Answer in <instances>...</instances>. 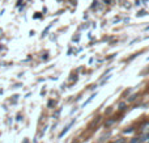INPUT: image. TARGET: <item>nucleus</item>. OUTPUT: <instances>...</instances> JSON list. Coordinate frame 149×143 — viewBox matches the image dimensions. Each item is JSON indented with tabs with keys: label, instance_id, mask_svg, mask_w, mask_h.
I'll return each instance as SVG.
<instances>
[{
	"label": "nucleus",
	"instance_id": "1",
	"mask_svg": "<svg viewBox=\"0 0 149 143\" xmlns=\"http://www.w3.org/2000/svg\"><path fill=\"white\" fill-rule=\"evenodd\" d=\"M73 122H74V121H72V122H70V123H68V125H67V126H65V129H64V130H63V131H62V133H60V134H59V137H60V138H62V137H63V135H64V134H65V133H67V131H68V130H70V128H71V126H72V123H73Z\"/></svg>",
	"mask_w": 149,
	"mask_h": 143
},
{
	"label": "nucleus",
	"instance_id": "7",
	"mask_svg": "<svg viewBox=\"0 0 149 143\" xmlns=\"http://www.w3.org/2000/svg\"><path fill=\"white\" fill-rule=\"evenodd\" d=\"M124 107H126V104H124V102H122V104L119 105V109H124Z\"/></svg>",
	"mask_w": 149,
	"mask_h": 143
},
{
	"label": "nucleus",
	"instance_id": "4",
	"mask_svg": "<svg viewBox=\"0 0 149 143\" xmlns=\"http://www.w3.org/2000/svg\"><path fill=\"white\" fill-rule=\"evenodd\" d=\"M148 131H149V123H147V125L143 126V133H144V134H148Z\"/></svg>",
	"mask_w": 149,
	"mask_h": 143
},
{
	"label": "nucleus",
	"instance_id": "5",
	"mask_svg": "<svg viewBox=\"0 0 149 143\" xmlns=\"http://www.w3.org/2000/svg\"><path fill=\"white\" fill-rule=\"evenodd\" d=\"M114 122H115V120H110V121H107V122H106V126H110V125H113Z\"/></svg>",
	"mask_w": 149,
	"mask_h": 143
},
{
	"label": "nucleus",
	"instance_id": "2",
	"mask_svg": "<svg viewBox=\"0 0 149 143\" xmlns=\"http://www.w3.org/2000/svg\"><path fill=\"white\" fill-rule=\"evenodd\" d=\"M140 142L141 143H149V134H144V135L140 138Z\"/></svg>",
	"mask_w": 149,
	"mask_h": 143
},
{
	"label": "nucleus",
	"instance_id": "6",
	"mask_svg": "<svg viewBox=\"0 0 149 143\" xmlns=\"http://www.w3.org/2000/svg\"><path fill=\"white\" fill-rule=\"evenodd\" d=\"M131 143H141V142H140V138H135L131 141Z\"/></svg>",
	"mask_w": 149,
	"mask_h": 143
},
{
	"label": "nucleus",
	"instance_id": "8",
	"mask_svg": "<svg viewBox=\"0 0 149 143\" xmlns=\"http://www.w3.org/2000/svg\"><path fill=\"white\" fill-rule=\"evenodd\" d=\"M114 143H126V141H124V139H122V141H118V142H114Z\"/></svg>",
	"mask_w": 149,
	"mask_h": 143
},
{
	"label": "nucleus",
	"instance_id": "3",
	"mask_svg": "<svg viewBox=\"0 0 149 143\" xmlns=\"http://www.w3.org/2000/svg\"><path fill=\"white\" fill-rule=\"evenodd\" d=\"M94 97H95V95H92V96H90V97H89V99H88V100H86V101H85V102H84V104H82V108H85V107H86V105H88V104H89V102H90V101H92V100H93V99H94Z\"/></svg>",
	"mask_w": 149,
	"mask_h": 143
}]
</instances>
